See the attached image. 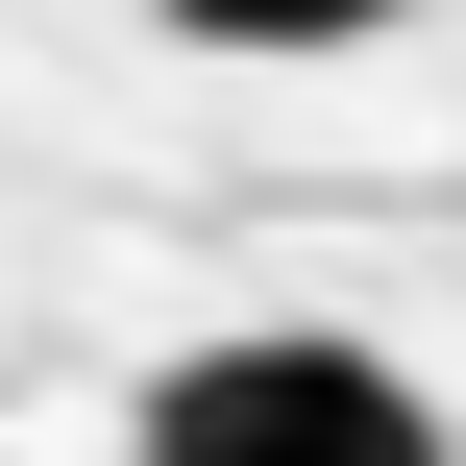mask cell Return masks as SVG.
<instances>
[{
	"label": "cell",
	"instance_id": "obj_2",
	"mask_svg": "<svg viewBox=\"0 0 466 466\" xmlns=\"http://www.w3.org/2000/svg\"><path fill=\"white\" fill-rule=\"evenodd\" d=\"M147 25H197V49H344V25H393V0H147Z\"/></svg>",
	"mask_w": 466,
	"mask_h": 466
},
{
	"label": "cell",
	"instance_id": "obj_1",
	"mask_svg": "<svg viewBox=\"0 0 466 466\" xmlns=\"http://www.w3.org/2000/svg\"><path fill=\"white\" fill-rule=\"evenodd\" d=\"M123 466H466V442H442V393H418L393 344H319V319H270V344H197V369H147Z\"/></svg>",
	"mask_w": 466,
	"mask_h": 466
}]
</instances>
